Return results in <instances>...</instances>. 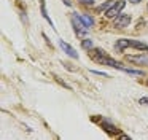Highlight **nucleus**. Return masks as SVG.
<instances>
[{"instance_id": "f8f14e48", "label": "nucleus", "mask_w": 148, "mask_h": 140, "mask_svg": "<svg viewBox=\"0 0 148 140\" xmlns=\"http://www.w3.org/2000/svg\"><path fill=\"white\" fill-rule=\"evenodd\" d=\"M102 127L107 130V132H110V134H115V132H116V127L113 126V124H110V123H103Z\"/></svg>"}, {"instance_id": "0eeeda50", "label": "nucleus", "mask_w": 148, "mask_h": 140, "mask_svg": "<svg viewBox=\"0 0 148 140\" xmlns=\"http://www.w3.org/2000/svg\"><path fill=\"white\" fill-rule=\"evenodd\" d=\"M127 46H131L127 38H121V40H118V41H116V45H115V48L119 51V53H121V51H124Z\"/></svg>"}, {"instance_id": "f3484780", "label": "nucleus", "mask_w": 148, "mask_h": 140, "mask_svg": "<svg viewBox=\"0 0 148 140\" xmlns=\"http://www.w3.org/2000/svg\"><path fill=\"white\" fill-rule=\"evenodd\" d=\"M147 84H148V81H147Z\"/></svg>"}, {"instance_id": "9b49d317", "label": "nucleus", "mask_w": 148, "mask_h": 140, "mask_svg": "<svg viewBox=\"0 0 148 140\" xmlns=\"http://www.w3.org/2000/svg\"><path fill=\"white\" fill-rule=\"evenodd\" d=\"M81 46H83V49H88V51H91L92 49V40H89V38H86V40H83L81 41Z\"/></svg>"}, {"instance_id": "423d86ee", "label": "nucleus", "mask_w": 148, "mask_h": 140, "mask_svg": "<svg viewBox=\"0 0 148 140\" xmlns=\"http://www.w3.org/2000/svg\"><path fill=\"white\" fill-rule=\"evenodd\" d=\"M59 45H61V48H62V49H64L70 57H73V59H77V57H78V53H77V51H75L69 43H65V41H62V40H61V43H59Z\"/></svg>"}, {"instance_id": "1a4fd4ad", "label": "nucleus", "mask_w": 148, "mask_h": 140, "mask_svg": "<svg viewBox=\"0 0 148 140\" xmlns=\"http://www.w3.org/2000/svg\"><path fill=\"white\" fill-rule=\"evenodd\" d=\"M129 45H131L132 48H137V49H145L148 51V46L145 43H142V41H137V40H129Z\"/></svg>"}, {"instance_id": "7ed1b4c3", "label": "nucleus", "mask_w": 148, "mask_h": 140, "mask_svg": "<svg viewBox=\"0 0 148 140\" xmlns=\"http://www.w3.org/2000/svg\"><path fill=\"white\" fill-rule=\"evenodd\" d=\"M124 5H126L124 0H119V2H118V3H115V5H113L110 10H107L105 16H107V18H110V19H112V18H116V16H118L119 13H121V10L124 8Z\"/></svg>"}, {"instance_id": "4468645a", "label": "nucleus", "mask_w": 148, "mask_h": 140, "mask_svg": "<svg viewBox=\"0 0 148 140\" xmlns=\"http://www.w3.org/2000/svg\"><path fill=\"white\" fill-rule=\"evenodd\" d=\"M78 2L83 5H94V0H78Z\"/></svg>"}, {"instance_id": "dca6fc26", "label": "nucleus", "mask_w": 148, "mask_h": 140, "mask_svg": "<svg viewBox=\"0 0 148 140\" xmlns=\"http://www.w3.org/2000/svg\"><path fill=\"white\" fill-rule=\"evenodd\" d=\"M131 2H132V3H138L140 0H131Z\"/></svg>"}, {"instance_id": "9d476101", "label": "nucleus", "mask_w": 148, "mask_h": 140, "mask_svg": "<svg viewBox=\"0 0 148 140\" xmlns=\"http://www.w3.org/2000/svg\"><path fill=\"white\" fill-rule=\"evenodd\" d=\"M81 16V19H83V22L88 25V27H92V24H94V19L91 18L89 14H80Z\"/></svg>"}, {"instance_id": "a211bd4d", "label": "nucleus", "mask_w": 148, "mask_h": 140, "mask_svg": "<svg viewBox=\"0 0 148 140\" xmlns=\"http://www.w3.org/2000/svg\"><path fill=\"white\" fill-rule=\"evenodd\" d=\"M147 10H148V6H147Z\"/></svg>"}, {"instance_id": "2eb2a0df", "label": "nucleus", "mask_w": 148, "mask_h": 140, "mask_svg": "<svg viewBox=\"0 0 148 140\" xmlns=\"http://www.w3.org/2000/svg\"><path fill=\"white\" fill-rule=\"evenodd\" d=\"M138 102H140L142 105H148V97H142V99H140V100H138Z\"/></svg>"}, {"instance_id": "ddd939ff", "label": "nucleus", "mask_w": 148, "mask_h": 140, "mask_svg": "<svg viewBox=\"0 0 148 140\" xmlns=\"http://www.w3.org/2000/svg\"><path fill=\"white\" fill-rule=\"evenodd\" d=\"M113 6V0H110V2H107V3H103L102 6H99V11H102V10H110Z\"/></svg>"}, {"instance_id": "f257e3e1", "label": "nucleus", "mask_w": 148, "mask_h": 140, "mask_svg": "<svg viewBox=\"0 0 148 140\" xmlns=\"http://www.w3.org/2000/svg\"><path fill=\"white\" fill-rule=\"evenodd\" d=\"M89 57L92 60H96V62H99V64H105V65H110V67H113V69H119V65H121V62H118V60H115L113 57H110V56H107L105 53H103L102 49H91V53H89Z\"/></svg>"}, {"instance_id": "f03ea898", "label": "nucleus", "mask_w": 148, "mask_h": 140, "mask_svg": "<svg viewBox=\"0 0 148 140\" xmlns=\"http://www.w3.org/2000/svg\"><path fill=\"white\" fill-rule=\"evenodd\" d=\"M72 25H73L75 32H77V35H84L88 32V25L83 22V19H81L80 14H77V13H73L72 14Z\"/></svg>"}, {"instance_id": "39448f33", "label": "nucleus", "mask_w": 148, "mask_h": 140, "mask_svg": "<svg viewBox=\"0 0 148 140\" xmlns=\"http://www.w3.org/2000/svg\"><path fill=\"white\" fill-rule=\"evenodd\" d=\"M129 22H131V16L129 14H118V18L115 19V27L124 29L129 25Z\"/></svg>"}, {"instance_id": "6e6552de", "label": "nucleus", "mask_w": 148, "mask_h": 140, "mask_svg": "<svg viewBox=\"0 0 148 140\" xmlns=\"http://www.w3.org/2000/svg\"><path fill=\"white\" fill-rule=\"evenodd\" d=\"M40 10H42V14H43V18L48 21V24H51V25H54L53 24V21H51V18H49V14H48V11H46V5H45V0H40Z\"/></svg>"}, {"instance_id": "20e7f679", "label": "nucleus", "mask_w": 148, "mask_h": 140, "mask_svg": "<svg viewBox=\"0 0 148 140\" xmlns=\"http://www.w3.org/2000/svg\"><path fill=\"white\" fill-rule=\"evenodd\" d=\"M127 60L135 65H148V54H137V56H127Z\"/></svg>"}]
</instances>
